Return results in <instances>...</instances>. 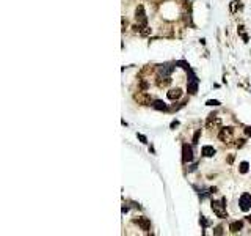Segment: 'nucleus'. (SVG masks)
<instances>
[{
  "label": "nucleus",
  "mask_w": 251,
  "mask_h": 236,
  "mask_svg": "<svg viewBox=\"0 0 251 236\" xmlns=\"http://www.w3.org/2000/svg\"><path fill=\"white\" fill-rule=\"evenodd\" d=\"M224 203H226V198H223L221 202H212V209L220 219L226 217V205Z\"/></svg>",
  "instance_id": "1"
},
{
  "label": "nucleus",
  "mask_w": 251,
  "mask_h": 236,
  "mask_svg": "<svg viewBox=\"0 0 251 236\" xmlns=\"http://www.w3.org/2000/svg\"><path fill=\"white\" fill-rule=\"evenodd\" d=\"M239 205H240V209H242V211H248V209L251 208V195H249V194H243V195L240 197Z\"/></svg>",
  "instance_id": "2"
},
{
  "label": "nucleus",
  "mask_w": 251,
  "mask_h": 236,
  "mask_svg": "<svg viewBox=\"0 0 251 236\" xmlns=\"http://www.w3.org/2000/svg\"><path fill=\"white\" fill-rule=\"evenodd\" d=\"M182 161L184 162H192L193 161V150L187 143L182 147Z\"/></svg>",
  "instance_id": "3"
},
{
  "label": "nucleus",
  "mask_w": 251,
  "mask_h": 236,
  "mask_svg": "<svg viewBox=\"0 0 251 236\" xmlns=\"http://www.w3.org/2000/svg\"><path fill=\"white\" fill-rule=\"evenodd\" d=\"M198 84H199L198 77L192 73V77L188 79V93H190V94H195V93L198 91Z\"/></svg>",
  "instance_id": "4"
},
{
  "label": "nucleus",
  "mask_w": 251,
  "mask_h": 236,
  "mask_svg": "<svg viewBox=\"0 0 251 236\" xmlns=\"http://www.w3.org/2000/svg\"><path fill=\"white\" fill-rule=\"evenodd\" d=\"M174 66L170 65V63H165V65H159V74L163 76V77H168L171 73H173Z\"/></svg>",
  "instance_id": "5"
},
{
  "label": "nucleus",
  "mask_w": 251,
  "mask_h": 236,
  "mask_svg": "<svg viewBox=\"0 0 251 236\" xmlns=\"http://www.w3.org/2000/svg\"><path fill=\"white\" fill-rule=\"evenodd\" d=\"M135 17H137V20L141 24V25H146V14H144V8H143L141 5L137 8V11H135Z\"/></svg>",
  "instance_id": "6"
},
{
  "label": "nucleus",
  "mask_w": 251,
  "mask_h": 236,
  "mask_svg": "<svg viewBox=\"0 0 251 236\" xmlns=\"http://www.w3.org/2000/svg\"><path fill=\"white\" fill-rule=\"evenodd\" d=\"M181 96H182V91H181L179 88H176V90H170V91H168V98H170L171 101L179 99Z\"/></svg>",
  "instance_id": "7"
},
{
  "label": "nucleus",
  "mask_w": 251,
  "mask_h": 236,
  "mask_svg": "<svg viewBox=\"0 0 251 236\" xmlns=\"http://www.w3.org/2000/svg\"><path fill=\"white\" fill-rule=\"evenodd\" d=\"M214 154H215V148H214V147H209V145L203 147V156H206V157H212Z\"/></svg>",
  "instance_id": "8"
},
{
  "label": "nucleus",
  "mask_w": 251,
  "mask_h": 236,
  "mask_svg": "<svg viewBox=\"0 0 251 236\" xmlns=\"http://www.w3.org/2000/svg\"><path fill=\"white\" fill-rule=\"evenodd\" d=\"M137 224H138V225H140L143 230H146V231H148V230H149V227H151L149 220H148V219H144V217H140V219L137 220Z\"/></svg>",
  "instance_id": "9"
},
{
  "label": "nucleus",
  "mask_w": 251,
  "mask_h": 236,
  "mask_svg": "<svg viewBox=\"0 0 251 236\" xmlns=\"http://www.w3.org/2000/svg\"><path fill=\"white\" fill-rule=\"evenodd\" d=\"M152 107H154V109H157V110H168V106H166L163 101H154Z\"/></svg>",
  "instance_id": "10"
},
{
  "label": "nucleus",
  "mask_w": 251,
  "mask_h": 236,
  "mask_svg": "<svg viewBox=\"0 0 251 236\" xmlns=\"http://www.w3.org/2000/svg\"><path fill=\"white\" fill-rule=\"evenodd\" d=\"M242 227H243V224H242L240 220H237V222H232V224L229 225V230H231L232 233H237V231H239Z\"/></svg>",
  "instance_id": "11"
},
{
  "label": "nucleus",
  "mask_w": 251,
  "mask_h": 236,
  "mask_svg": "<svg viewBox=\"0 0 251 236\" xmlns=\"http://www.w3.org/2000/svg\"><path fill=\"white\" fill-rule=\"evenodd\" d=\"M240 172L242 173H246L248 172V162H242L240 164Z\"/></svg>",
  "instance_id": "12"
},
{
  "label": "nucleus",
  "mask_w": 251,
  "mask_h": 236,
  "mask_svg": "<svg viewBox=\"0 0 251 236\" xmlns=\"http://www.w3.org/2000/svg\"><path fill=\"white\" fill-rule=\"evenodd\" d=\"M207 106H220V102L215 99H210V101H207Z\"/></svg>",
  "instance_id": "13"
},
{
  "label": "nucleus",
  "mask_w": 251,
  "mask_h": 236,
  "mask_svg": "<svg viewBox=\"0 0 251 236\" xmlns=\"http://www.w3.org/2000/svg\"><path fill=\"white\" fill-rule=\"evenodd\" d=\"M199 134H201V131H198V132L195 134V137H193V143H198V138H199Z\"/></svg>",
  "instance_id": "14"
},
{
  "label": "nucleus",
  "mask_w": 251,
  "mask_h": 236,
  "mask_svg": "<svg viewBox=\"0 0 251 236\" xmlns=\"http://www.w3.org/2000/svg\"><path fill=\"white\" fill-rule=\"evenodd\" d=\"M138 138H140V140L143 142V143H148V140H146V137H144V135H141V134H138Z\"/></svg>",
  "instance_id": "15"
},
{
  "label": "nucleus",
  "mask_w": 251,
  "mask_h": 236,
  "mask_svg": "<svg viewBox=\"0 0 251 236\" xmlns=\"http://www.w3.org/2000/svg\"><path fill=\"white\" fill-rule=\"evenodd\" d=\"M245 132H246V134H248V135H251V126H248V128H246V129H245Z\"/></svg>",
  "instance_id": "16"
},
{
  "label": "nucleus",
  "mask_w": 251,
  "mask_h": 236,
  "mask_svg": "<svg viewBox=\"0 0 251 236\" xmlns=\"http://www.w3.org/2000/svg\"><path fill=\"white\" fill-rule=\"evenodd\" d=\"M248 220H249V222H251V216H249V217H248Z\"/></svg>",
  "instance_id": "17"
}]
</instances>
